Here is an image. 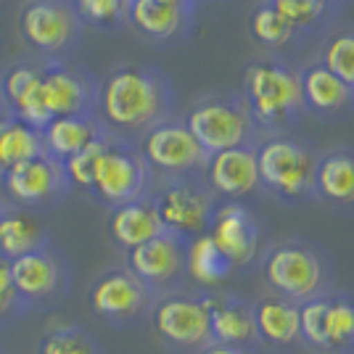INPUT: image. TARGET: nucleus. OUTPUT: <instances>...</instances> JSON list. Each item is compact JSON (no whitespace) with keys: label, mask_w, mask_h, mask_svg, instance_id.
Returning a JSON list of instances; mask_svg holds the SVG:
<instances>
[{"label":"nucleus","mask_w":354,"mask_h":354,"mask_svg":"<svg viewBox=\"0 0 354 354\" xmlns=\"http://www.w3.org/2000/svg\"><path fill=\"white\" fill-rule=\"evenodd\" d=\"M98 122L117 138L133 140L172 117V88L156 66L122 64L98 88Z\"/></svg>","instance_id":"1"},{"label":"nucleus","mask_w":354,"mask_h":354,"mask_svg":"<svg viewBox=\"0 0 354 354\" xmlns=\"http://www.w3.org/2000/svg\"><path fill=\"white\" fill-rule=\"evenodd\" d=\"M241 98L262 138L288 133L307 114L299 66L278 53H267L246 64Z\"/></svg>","instance_id":"2"},{"label":"nucleus","mask_w":354,"mask_h":354,"mask_svg":"<svg viewBox=\"0 0 354 354\" xmlns=\"http://www.w3.org/2000/svg\"><path fill=\"white\" fill-rule=\"evenodd\" d=\"M259 270L267 291L286 296L296 304L333 291L328 257L304 238H283L267 246Z\"/></svg>","instance_id":"3"},{"label":"nucleus","mask_w":354,"mask_h":354,"mask_svg":"<svg viewBox=\"0 0 354 354\" xmlns=\"http://www.w3.org/2000/svg\"><path fill=\"white\" fill-rule=\"evenodd\" d=\"M320 151L294 135H267L257 143L259 188L283 204H304L315 198V172Z\"/></svg>","instance_id":"4"},{"label":"nucleus","mask_w":354,"mask_h":354,"mask_svg":"<svg viewBox=\"0 0 354 354\" xmlns=\"http://www.w3.org/2000/svg\"><path fill=\"white\" fill-rule=\"evenodd\" d=\"M183 124L209 156L227 148L257 146L262 140L241 93H212L198 98L188 109Z\"/></svg>","instance_id":"5"},{"label":"nucleus","mask_w":354,"mask_h":354,"mask_svg":"<svg viewBox=\"0 0 354 354\" xmlns=\"http://www.w3.org/2000/svg\"><path fill=\"white\" fill-rule=\"evenodd\" d=\"M151 198L162 217L167 233H175L183 241L207 236L212 217L220 207V198L212 193L204 172L169 180H153Z\"/></svg>","instance_id":"6"},{"label":"nucleus","mask_w":354,"mask_h":354,"mask_svg":"<svg viewBox=\"0 0 354 354\" xmlns=\"http://www.w3.org/2000/svg\"><path fill=\"white\" fill-rule=\"evenodd\" d=\"M148 320L169 352L198 354L212 344L209 307L201 288H177L156 296Z\"/></svg>","instance_id":"7"},{"label":"nucleus","mask_w":354,"mask_h":354,"mask_svg":"<svg viewBox=\"0 0 354 354\" xmlns=\"http://www.w3.org/2000/svg\"><path fill=\"white\" fill-rule=\"evenodd\" d=\"M153 188V175L133 140L111 135V143L98 159L90 196L109 209L143 198Z\"/></svg>","instance_id":"8"},{"label":"nucleus","mask_w":354,"mask_h":354,"mask_svg":"<svg viewBox=\"0 0 354 354\" xmlns=\"http://www.w3.org/2000/svg\"><path fill=\"white\" fill-rule=\"evenodd\" d=\"M299 330L312 354H354V294L328 291L299 304Z\"/></svg>","instance_id":"9"},{"label":"nucleus","mask_w":354,"mask_h":354,"mask_svg":"<svg viewBox=\"0 0 354 354\" xmlns=\"http://www.w3.org/2000/svg\"><path fill=\"white\" fill-rule=\"evenodd\" d=\"M11 278L24 310H50L69 294L72 270L59 251L45 243L43 249L11 259Z\"/></svg>","instance_id":"10"},{"label":"nucleus","mask_w":354,"mask_h":354,"mask_svg":"<svg viewBox=\"0 0 354 354\" xmlns=\"http://www.w3.org/2000/svg\"><path fill=\"white\" fill-rule=\"evenodd\" d=\"M138 151L146 159L153 180L198 175V172H204V167L209 162V153L188 133L183 119L172 117L156 127H151L140 138Z\"/></svg>","instance_id":"11"},{"label":"nucleus","mask_w":354,"mask_h":354,"mask_svg":"<svg viewBox=\"0 0 354 354\" xmlns=\"http://www.w3.org/2000/svg\"><path fill=\"white\" fill-rule=\"evenodd\" d=\"M156 296L127 267H109L88 288L90 312L106 325L124 328L151 315Z\"/></svg>","instance_id":"12"},{"label":"nucleus","mask_w":354,"mask_h":354,"mask_svg":"<svg viewBox=\"0 0 354 354\" xmlns=\"http://www.w3.org/2000/svg\"><path fill=\"white\" fill-rule=\"evenodd\" d=\"M3 193L19 209H50L66 198L72 183L66 177L64 162L43 153L37 159L21 162L0 175Z\"/></svg>","instance_id":"13"},{"label":"nucleus","mask_w":354,"mask_h":354,"mask_svg":"<svg viewBox=\"0 0 354 354\" xmlns=\"http://www.w3.org/2000/svg\"><path fill=\"white\" fill-rule=\"evenodd\" d=\"M185 254L188 241H183L175 233L151 238L146 243L127 251V270L146 286L153 296L169 294L177 288H185L188 272H185Z\"/></svg>","instance_id":"14"},{"label":"nucleus","mask_w":354,"mask_h":354,"mask_svg":"<svg viewBox=\"0 0 354 354\" xmlns=\"http://www.w3.org/2000/svg\"><path fill=\"white\" fill-rule=\"evenodd\" d=\"M214 246L227 257L233 270H249L259 265L262 246V225L241 201H220L207 233Z\"/></svg>","instance_id":"15"},{"label":"nucleus","mask_w":354,"mask_h":354,"mask_svg":"<svg viewBox=\"0 0 354 354\" xmlns=\"http://www.w3.org/2000/svg\"><path fill=\"white\" fill-rule=\"evenodd\" d=\"M21 37L40 53H64L80 37L82 19L72 0H30L19 16Z\"/></svg>","instance_id":"16"},{"label":"nucleus","mask_w":354,"mask_h":354,"mask_svg":"<svg viewBox=\"0 0 354 354\" xmlns=\"http://www.w3.org/2000/svg\"><path fill=\"white\" fill-rule=\"evenodd\" d=\"M40 93H43L45 111L50 119L56 117H77V114H95L98 106V85L85 69H74L61 61L43 64L40 77Z\"/></svg>","instance_id":"17"},{"label":"nucleus","mask_w":354,"mask_h":354,"mask_svg":"<svg viewBox=\"0 0 354 354\" xmlns=\"http://www.w3.org/2000/svg\"><path fill=\"white\" fill-rule=\"evenodd\" d=\"M209 307V325H212V341L254 352L259 349L257 339V325H254V310L251 301L243 296L225 291V288H212L204 291Z\"/></svg>","instance_id":"18"},{"label":"nucleus","mask_w":354,"mask_h":354,"mask_svg":"<svg viewBox=\"0 0 354 354\" xmlns=\"http://www.w3.org/2000/svg\"><path fill=\"white\" fill-rule=\"evenodd\" d=\"M204 180L220 201H241L259 191L257 169V146L227 148L209 156L204 167Z\"/></svg>","instance_id":"19"},{"label":"nucleus","mask_w":354,"mask_h":354,"mask_svg":"<svg viewBox=\"0 0 354 354\" xmlns=\"http://www.w3.org/2000/svg\"><path fill=\"white\" fill-rule=\"evenodd\" d=\"M254 310V325L259 346L272 352H288L294 346H301V330H299V304L265 291L251 301Z\"/></svg>","instance_id":"20"},{"label":"nucleus","mask_w":354,"mask_h":354,"mask_svg":"<svg viewBox=\"0 0 354 354\" xmlns=\"http://www.w3.org/2000/svg\"><path fill=\"white\" fill-rule=\"evenodd\" d=\"M312 201H320L333 212L354 214V146L320 151Z\"/></svg>","instance_id":"21"},{"label":"nucleus","mask_w":354,"mask_h":354,"mask_svg":"<svg viewBox=\"0 0 354 354\" xmlns=\"http://www.w3.org/2000/svg\"><path fill=\"white\" fill-rule=\"evenodd\" d=\"M196 0H130L127 21L151 40H177L193 21Z\"/></svg>","instance_id":"22"},{"label":"nucleus","mask_w":354,"mask_h":354,"mask_svg":"<svg viewBox=\"0 0 354 354\" xmlns=\"http://www.w3.org/2000/svg\"><path fill=\"white\" fill-rule=\"evenodd\" d=\"M304 111L315 117H339L354 109V93L333 72H328L320 61L310 66H299Z\"/></svg>","instance_id":"23"},{"label":"nucleus","mask_w":354,"mask_h":354,"mask_svg":"<svg viewBox=\"0 0 354 354\" xmlns=\"http://www.w3.org/2000/svg\"><path fill=\"white\" fill-rule=\"evenodd\" d=\"M162 217L156 212L151 193L143 198H135L130 204L111 209V214H109V236L122 251H133L135 246L162 236Z\"/></svg>","instance_id":"24"},{"label":"nucleus","mask_w":354,"mask_h":354,"mask_svg":"<svg viewBox=\"0 0 354 354\" xmlns=\"http://www.w3.org/2000/svg\"><path fill=\"white\" fill-rule=\"evenodd\" d=\"M106 127L98 122L95 114H77V117H56L50 119V124L43 130V140H45V151L59 159V162H66L69 156H74L77 151L88 146L90 140H95L98 135L104 133Z\"/></svg>","instance_id":"25"},{"label":"nucleus","mask_w":354,"mask_h":354,"mask_svg":"<svg viewBox=\"0 0 354 354\" xmlns=\"http://www.w3.org/2000/svg\"><path fill=\"white\" fill-rule=\"evenodd\" d=\"M48 233L27 209L8 207L0 212V254L6 259H19L30 251L43 249Z\"/></svg>","instance_id":"26"},{"label":"nucleus","mask_w":354,"mask_h":354,"mask_svg":"<svg viewBox=\"0 0 354 354\" xmlns=\"http://www.w3.org/2000/svg\"><path fill=\"white\" fill-rule=\"evenodd\" d=\"M185 272L188 281L201 288V291H212L220 288L236 270L227 262V257L222 254L214 241L209 236H198L188 241V254H185Z\"/></svg>","instance_id":"27"},{"label":"nucleus","mask_w":354,"mask_h":354,"mask_svg":"<svg viewBox=\"0 0 354 354\" xmlns=\"http://www.w3.org/2000/svg\"><path fill=\"white\" fill-rule=\"evenodd\" d=\"M43 153H48L43 133L19 119H8V124L0 133V169L6 172L16 164L37 159Z\"/></svg>","instance_id":"28"},{"label":"nucleus","mask_w":354,"mask_h":354,"mask_svg":"<svg viewBox=\"0 0 354 354\" xmlns=\"http://www.w3.org/2000/svg\"><path fill=\"white\" fill-rule=\"evenodd\" d=\"M320 64L354 93V24L328 32L320 50Z\"/></svg>","instance_id":"29"},{"label":"nucleus","mask_w":354,"mask_h":354,"mask_svg":"<svg viewBox=\"0 0 354 354\" xmlns=\"http://www.w3.org/2000/svg\"><path fill=\"white\" fill-rule=\"evenodd\" d=\"M37 354H104L98 339L77 323L50 325L37 344Z\"/></svg>","instance_id":"30"},{"label":"nucleus","mask_w":354,"mask_h":354,"mask_svg":"<svg viewBox=\"0 0 354 354\" xmlns=\"http://www.w3.org/2000/svg\"><path fill=\"white\" fill-rule=\"evenodd\" d=\"M249 30H251V37L262 45V48H267L270 53L281 50L283 45H288L296 37L294 27L270 3H262V6L254 8V14L249 19Z\"/></svg>","instance_id":"31"},{"label":"nucleus","mask_w":354,"mask_h":354,"mask_svg":"<svg viewBox=\"0 0 354 354\" xmlns=\"http://www.w3.org/2000/svg\"><path fill=\"white\" fill-rule=\"evenodd\" d=\"M109 143H111V133L104 130L95 140H90L82 151H77L74 156H69V159L64 162V169H66V177H69V183H72V185H77V188H82V191L90 193V185H93V175H95L98 159L104 156V151L109 148Z\"/></svg>","instance_id":"32"},{"label":"nucleus","mask_w":354,"mask_h":354,"mask_svg":"<svg viewBox=\"0 0 354 354\" xmlns=\"http://www.w3.org/2000/svg\"><path fill=\"white\" fill-rule=\"evenodd\" d=\"M267 3L294 27L296 35L323 24L328 11H330L320 0H267Z\"/></svg>","instance_id":"33"},{"label":"nucleus","mask_w":354,"mask_h":354,"mask_svg":"<svg viewBox=\"0 0 354 354\" xmlns=\"http://www.w3.org/2000/svg\"><path fill=\"white\" fill-rule=\"evenodd\" d=\"M74 11L82 21L98 27H117L127 21L130 0H72Z\"/></svg>","instance_id":"34"},{"label":"nucleus","mask_w":354,"mask_h":354,"mask_svg":"<svg viewBox=\"0 0 354 354\" xmlns=\"http://www.w3.org/2000/svg\"><path fill=\"white\" fill-rule=\"evenodd\" d=\"M24 307L16 296L14 288V278H11V259H6L0 254V328L3 325H11L16 317L24 315Z\"/></svg>","instance_id":"35"},{"label":"nucleus","mask_w":354,"mask_h":354,"mask_svg":"<svg viewBox=\"0 0 354 354\" xmlns=\"http://www.w3.org/2000/svg\"><path fill=\"white\" fill-rule=\"evenodd\" d=\"M198 354H254V352H246V349H236V346H225V344H209L207 349H201Z\"/></svg>","instance_id":"36"},{"label":"nucleus","mask_w":354,"mask_h":354,"mask_svg":"<svg viewBox=\"0 0 354 354\" xmlns=\"http://www.w3.org/2000/svg\"><path fill=\"white\" fill-rule=\"evenodd\" d=\"M0 114H3V117H14L8 104H6V98H3V90H0Z\"/></svg>","instance_id":"37"},{"label":"nucleus","mask_w":354,"mask_h":354,"mask_svg":"<svg viewBox=\"0 0 354 354\" xmlns=\"http://www.w3.org/2000/svg\"><path fill=\"white\" fill-rule=\"evenodd\" d=\"M8 119H14V117H3V114H0V133H3V127L8 124ZM0 175H3V169H0Z\"/></svg>","instance_id":"38"},{"label":"nucleus","mask_w":354,"mask_h":354,"mask_svg":"<svg viewBox=\"0 0 354 354\" xmlns=\"http://www.w3.org/2000/svg\"><path fill=\"white\" fill-rule=\"evenodd\" d=\"M320 3H325V6H328V8H333V6H336V3H339V0H320Z\"/></svg>","instance_id":"39"},{"label":"nucleus","mask_w":354,"mask_h":354,"mask_svg":"<svg viewBox=\"0 0 354 354\" xmlns=\"http://www.w3.org/2000/svg\"><path fill=\"white\" fill-rule=\"evenodd\" d=\"M8 207V204H6V201H3V198H0V212H3V209Z\"/></svg>","instance_id":"40"}]
</instances>
